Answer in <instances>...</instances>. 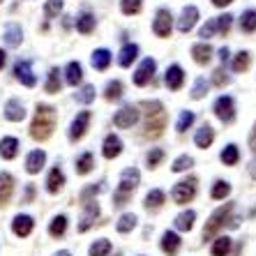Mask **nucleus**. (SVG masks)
<instances>
[{
  "label": "nucleus",
  "instance_id": "obj_1",
  "mask_svg": "<svg viewBox=\"0 0 256 256\" xmlns=\"http://www.w3.org/2000/svg\"><path fill=\"white\" fill-rule=\"evenodd\" d=\"M141 108L146 114V120H143V136L146 138H160L166 130V111H164V104L157 100L152 102H141Z\"/></svg>",
  "mask_w": 256,
  "mask_h": 256
},
{
  "label": "nucleus",
  "instance_id": "obj_2",
  "mask_svg": "<svg viewBox=\"0 0 256 256\" xmlns=\"http://www.w3.org/2000/svg\"><path fill=\"white\" fill-rule=\"evenodd\" d=\"M56 120H58V114H56L54 106L37 104L35 118H32V125H30V136L35 141H46L56 130Z\"/></svg>",
  "mask_w": 256,
  "mask_h": 256
},
{
  "label": "nucleus",
  "instance_id": "obj_3",
  "mask_svg": "<svg viewBox=\"0 0 256 256\" xmlns=\"http://www.w3.org/2000/svg\"><path fill=\"white\" fill-rule=\"evenodd\" d=\"M138 182H141V173H138V168H125V171L120 173V185L118 190H116L114 194V206H125L127 201L132 198V192L138 187Z\"/></svg>",
  "mask_w": 256,
  "mask_h": 256
},
{
  "label": "nucleus",
  "instance_id": "obj_4",
  "mask_svg": "<svg viewBox=\"0 0 256 256\" xmlns=\"http://www.w3.org/2000/svg\"><path fill=\"white\" fill-rule=\"evenodd\" d=\"M231 210H233L231 203H224V206H220V208L210 214V220L206 222V226H203V240H212L214 236L224 228V224L231 220Z\"/></svg>",
  "mask_w": 256,
  "mask_h": 256
},
{
  "label": "nucleus",
  "instance_id": "obj_5",
  "mask_svg": "<svg viewBox=\"0 0 256 256\" xmlns=\"http://www.w3.org/2000/svg\"><path fill=\"white\" fill-rule=\"evenodd\" d=\"M196 190H198V180L192 176V178H185V180H180V182H176L171 196H173V201L178 203V206H185V203L194 201Z\"/></svg>",
  "mask_w": 256,
  "mask_h": 256
},
{
  "label": "nucleus",
  "instance_id": "obj_6",
  "mask_svg": "<svg viewBox=\"0 0 256 256\" xmlns=\"http://www.w3.org/2000/svg\"><path fill=\"white\" fill-rule=\"evenodd\" d=\"M212 111H214V116L224 122V125H228V122L236 120V102H233L231 95H222V97H217Z\"/></svg>",
  "mask_w": 256,
  "mask_h": 256
},
{
  "label": "nucleus",
  "instance_id": "obj_7",
  "mask_svg": "<svg viewBox=\"0 0 256 256\" xmlns=\"http://www.w3.org/2000/svg\"><path fill=\"white\" fill-rule=\"evenodd\" d=\"M90 111H81V114L76 116V118L72 120V125H70V141L72 143H76L81 141V138L86 136V132H88V125H90Z\"/></svg>",
  "mask_w": 256,
  "mask_h": 256
},
{
  "label": "nucleus",
  "instance_id": "obj_8",
  "mask_svg": "<svg viewBox=\"0 0 256 256\" xmlns=\"http://www.w3.org/2000/svg\"><path fill=\"white\" fill-rule=\"evenodd\" d=\"M136 122H138V108L132 106V104L122 106L118 114L114 116V125L118 127V130H130V127L136 125Z\"/></svg>",
  "mask_w": 256,
  "mask_h": 256
},
{
  "label": "nucleus",
  "instance_id": "obj_9",
  "mask_svg": "<svg viewBox=\"0 0 256 256\" xmlns=\"http://www.w3.org/2000/svg\"><path fill=\"white\" fill-rule=\"evenodd\" d=\"M171 28H173V16L168 10H157L155 14V24H152V30H155L157 37H168L171 35Z\"/></svg>",
  "mask_w": 256,
  "mask_h": 256
},
{
  "label": "nucleus",
  "instance_id": "obj_10",
  "mask_svg": "<svg viewBox=\"0 0 256 256\" xmlns=\"http://www.w3.org/2000/svg\"><path fill=\"white\" fill-rule=\"evenodd\" d=\"M155 70H157V62L152 58H146L138 65V70L134 72V84L136 86H148L150 81H152V76H155Z\"/></svg>",
  "mask_w": 256,
  "mask_h": 256
},
{
  "label": "nucleus",
  "instance_id": "obj_11",
  "mask_svg": "<svg viewBox=\"0 0 256 256\" xmlns=\"http://www.w3.org/2000/svg\"><path fill=\"white\" fill-rule=\"evenodd\" d=\"M14 76L16 81L26 86V88H32L37 84L35 74H32V67H30V60H16V65H14Z\"/></svg>",
  "mask_w": 256,
  "mask_h": 256
},
{
  "label": "nucleus",
  "instance_id": "obj_12",
  "mask_svg": "<svg viewBox=\"0 0 256 256\" xmlns=\"http://www.w3.org/2000/svg\"><path fill=\"white\" fill-rule=\"evenodd\" d=\"M35 228V220L30 217V214H16L12 222V231L16 238H28L30 233Z\"/></svg>",
  "mask_w": 256,
  "mask_h": 256
},
{
  "label": "nucleus",
  "instance_id": "obj_13",
  "mask_svg": "<svg viewBox=\"0 0 256 256\" xmlns=\"http://www.w3.org/2000/svg\"><path fill=\"white\" fill-rule=\"evenodd\" d=\"M100 217V206H97V201H88L84 203V214H81V224H78V231L86 233L92 224H95V220Z\"/></svg>",
  "mask_w": 256,
  "mask_h": 256
},
{
  "label": "nucleus",
  "instance_id": "obj_14",
  "mask_svg": "<svg viewBox=\"0 0 256 256\" xmlns=\"http://www.w3.org/2000/svg\"><path fill=\"white\" fill-rule=\"evenodd\" d=\"M164 84H166L168 90H180L182 84H185V72L180 65H171L166 70V76H164Z\"/></svg>",
  "mask_w": 256,
  "mask_h": 256
},
{
  "label": "nucleus",
  "instance_id": "obj_15",
  "mask_svg": "<svg viewBox=\"0 0 256 256\" xmlns=\"http://www.w3.org/2000/svg\"><path fill=\"white\" fill-rule=\"evenodd\" d=\"M196 21H198V10L196 7L194 5L185 7L182 14H180V18H178V30L180 32H190V30L196 26Z\"/></svg>",
  "mask_w": 256,
  "mask_h": 256
},
{
  "label": "nucleus",
  "instance_id": "obj_16",
  "mask_svg": "<svg viewBox=\"0 0 256 256\" xmlns=\"http://www.w3.org/2000/svg\"><path fill=\"white\" fill-rule=\"evenodd\" d=\"M120 152H122V141H120V136L108 134V136L104 138V146H102V155L106 157V160H116V157H120Z\"/></svg>",
  "mask_w": 256,
  "mask_h": 256
},
{
  "label": "nucleus",
  "instance_id": "obj_17",
  "mask_svg": "<svg viewBox=\"0 0 256 256\" xmlns=\"http://www.w3.org/2000/svg\"><path fill=\"white\" fill-rule=\"evenodd\" d=\"M180 244H182V240H180V236L176 231H164V236H162V252L166 256H176L180 250Z\"/></svg>",
  "mask_w": 256,
  "mask_h": 256
},
{
  "label": "nucleus",
  "instance_id": "obj_18",
  "mask_svg": "<svg viewBox=\"0 0 256 256\" xmlns=\"http://www.w3.org/2000/svg\"><path fill=\"white\" fill-rule=\"evenodd\" d=\"M44 164H46V152H44V150H32V152L26 157V171H28L30 176H35V173L42 171Z\"/></svg>",
  "mask_w": 256,
  "mask_h": 256
},
{
  "label": "nucleus",
  "instance_id": "obj_19",
  "mask_svg": "<svg viewBox=\"0 0 256 256\" xmlns=\"http://www.w3.org/2000/svg\"><path fill=\"white\" fill-rule=\"evenodd\" d=\"M62 187H65V173H62L60 166H54L48 171V178H46V192L48 194H58Z\"/></svg>",
  "mask_w": 256,
  "mask_h": 256
},
{
  "label": "nucleus",
  "instance_id": "obj_20",
  "mask_svg": "<svg viewBox=\"0 0 256 256\" xmlns=\"http://www.w3.org/2000/svg\"><path fill=\"white\" fill-rule=\"evenodd\" d=\"M18 148H21V143H18V138L14 136H5L0 138V157L2 160H14V157L18 155Z\"/></svg>",
  "mask_w": 256,
  "mask_h": 256
},
{
  "label": "nucleus",
  "instance_id": "obj_21",
  "mask_svg": "<svg viewBox=\"0 0 256 256\" xmlns=\"http://www.w3.org/2000/svg\"><path fill=\"white\" fill-rule=\"evenodd\" d=\"M12 192H14V178L10 173H0V208L10 203Z\"/></svg>",
  "mask_w": 256,
  "mask_h": 256
},
{
  "label": "nucleus",
  "instance_id": "obj_22",
  "mask_svg": "<svg viewBox=\"0 0 256 256\" xmlns=\"http://www.w3.org/2000/svg\"><path fill=\"white\" fill-rule=\"evenodd\" d=\"M212 141H214V130L210 125H203L201 130H196V134H194V143H196V148H201V150L210 148Z\"/></svg>",
  "mask_w": 256,
  "mask_h": 256
},
{
  "label": "nucleus",
  "instance_id": "obj_23",
  "mask_svg": "<svg viewBox=\"0 0 256 256\" xmlns=\"http://www.w3.org/2000/svg\"><path fill=\"white\" fill-rule=\"evenodd\" d=\"M5 118L7 120H12V122H21V120L26 118V108L24 104L18 100H10L5 104Z\"/></svg>",
  "mask_w": 256,
  "mask_h": 256
},
{
  "label": "nucleus",
  "instance_id": "obj_24",
  "mask_svg": "<svg viewBox=\"0 0 256 256\" xmlns=\"http://www.w3.org/2000/svg\"><path fill=\"white\" fill-rule=\"evenodd\" d=\"M192 56H194V62H198V65H208L210 58H212V46L206 42H198L192 46Z\"/></svg>",
  "mask_w": 256,
  "mask_h": 256
},
{
  "label": "nucleus",
  "instance_id": "obj_25",
  "mask_svg": "<svg viewBox=\"0 0 256 256\" xmlns=\"http://www.w3.org/2000/svg\"><path fill=\"white\" fill-rule=\"evenodd\" d=\"M5 42H7V46H12V48L24 42V30H21V26L14 24V21L5 26Z\"/></svg>",
  "mask_w": 256,
  "mask_h": 256
},
{
  "label": "nucleus",
  "instance_id": "obj_26",
  "mask_svg": "<svg viewBox=\"0 0 256 256\" xmlns=\"http://www.w3.org/2000/svg\"><path fill=\"white\" fill-rule=\"evenodd\" d=\"M164 201H166V194H164V192H162V190H150L148 194H146V201H143V206L155 212V210H160L162 206H164Z\"/></svg>",
  "mask_w": 256,
  "mask_h": 256
},
{
  "label": "nucleus",
  "instance_id": "obj_27",
  "mask_svg": "<svg viewBox=\"0 0 256 256\" xmlns=\"http://www.w3.org/2000/svg\"><path fill=\"white\" fill-rule=\"evenodd\" d=\"M231 244H233V240L228 238V236H220V238L212 240L210 254H212V256H228V252H231Z\"/></svg>",
  "mask_w": 256,
  "mask_h": 256
},
{
  "label": "nucleus",
  "instance_id": "obj_28",
  "mask_svg": "<svg viewBox=\"0 0 256 256\" xmlns=\"http://www.w3.org/2000/svg\"><path fill=\"white\" fill-rule=\"evenodd\" d=\"M65 81L70 86H78L81 81H84V67H81V62H70V65H67Z\"/></svg>",
  "mask_w": 256,
  "mask_h": 256
},
{
  "label": "nucleus",
  "instance_id": "obj_29",
  "mask_svg": "<svg viewBox=\"0 0 256 256\" xmlns=\"http://www.w3.org/2000/svg\"><path fill=\"white\" fill-rule=\"evenodd\" d=\"M136 58H138V46H136V44H125V46L120 48L118 62H120L122 67H130Z\"/></svg>",
  "mask_w": 256,
  "mask_h": 256
},
{
  "label": "nucleus",
  "instance_id": "obj_30",
  "mask_svg": "<svg viewBox=\"0 0 256 256\" xmlns=\"http://www.w3.org/2000/svg\"><path fill=\"white\" fill-rule=\"evenodd\" d=\"M194 222H196V212L194 210H185L176 217V228L178 231H192L194 228Z\"/></svg>",
  "mask_w": 256,
  "mask_h": 256
},
{
  "label": "nucleus",
  "instance_id": "obj_31",
  "mask_svg": "<svg viewBox=\"0 0 256 256\" xmlns=\"http://www.w3.org/2000/svg\"><path fill=\"white\" fill-rule=\"evenodd\" d=\"M220 160L224 162L226 166H236V164L240 162V150H238V146H236V143H228L226 148L220 152Z\"/></svg>",
  "mask_w": 256,
  "mask_h": 256
},
{
  "label": "nucleus",
  "instance_id": "obj_32",
  "mask_svg": "<svg viewBox=\"0 0 256 256\" xmlns=\"http://www.w3.org/2000/svg\"><path fill=\"white\" fill-rule=\"evenodd\" d=\"M67 231V217L65 214H58V217H54L51 220V224H48V236L51 238H62Z\"/></svg>",
  "mask_w": 256,
  "mask_h": 256
},
{
  "label": "nucleus",
  "instance_id": "obj_33",
  "mask_svg": "<svg viewBox=\"0 0 256 256\" xmlns=\"http://www.w3.org/2000/svg\"><path fill=\"white\" fill-rule=\"evenodd\" d=\"M60 88H62V81H60V70H58V67H54V70L48 72V78H46L44 90H46L48 95H58Z\"/></svg>",
  "mask_w": 256,
  "mask_h": 256
},
{
  "label": "nucleus",
  "instance_id": "obj_34",
  "mask_svg": "<svg viewBox=\"0 0 256 256\" xmlns=\"http://www.w3.org/2000/svg\"><path fill=\"white\" fill-rule=\"evenodd\" d=\"M76 30L81 32V35H90V32L95 30V16H92L90 12H84L76 18Z\"/></svg>",
  "mask_w": 256,
  "mask_h": 256
},
{
  "label": "nucleus",
  "instance_id": "obj_35",
  "mask_svg": "<svg viewBox=\"0 0 256 256\" xmlns=\"http://www.w3.org/2000/svg\"><path fill=\"white\" fill-rule=\"evenodd\" d=\"M108 65H111V54H108L106 48H97L95 54H92V67L104 72Z\"/></svg>",
  "mask_w": 256,
  "mask_h": 256
},
{
  "label": "nucleus",
  "instance_id": "obj_36",
  "mask_svg": "<svg viewBox=\"0 0 256 256\" xmlns=\"http://www.w3.org/2000/svg\"><path fill=\"white\" fill-rule=\"evenodd\" d=\"M92 166H95V157H92V152H84V155L76 160V173L78 176L90 173L92 171Z\"/></svg>",
  "mask_w": 256,
  "mask_h": 256
},
{
  "label": "nucleus",
  "instance_id": "obj_37",
  "mask_svg": "<svg viewBox=\"0 0 256 256\" xmlns=\"http://www.w3.org/2000/svg\"><path fill=\"white\" fill-rule=\"evenodd\" d=\"M136 214L134 212H125L122 217L118 220V224H116V228H118V233H130L132 228H136Z\"/></svg>",
  "mask_w": 256,
  "mask_h": 256
},
{
  "label": "nucleus",
  "instance_id": "obj_38",
  "mask_svg": "<svg viewBox=\"0 0 256 256\" xmlns=\"http://www.w3.org/2000/svg\"><path fill=\"white\" fill-rule=\"evenodd\" d=\"M108 254H111V242H108L106 238L95 240L88 250V256H108Z\"/></svg>",
  "mask_w": 256,
  "mask_h": 256
},
{
  "label": "nucleus",
  "instance_id": "obj_39",
  "mask_svg": "<svg viewBox=\"0 0 256 256\" xmlns=\"http://www.w3.org/2000/svg\"><path fill=\"white\" fill-rule=\"evenodd\" d=\"M228 194H231V185H228L226 180H217L212 185V192H210V196H212L214 201H224Z\"/></svg>",
  "mask_w": 256,
  "mask_h": 256
},
{
  "label": "nucleus",
  "instance_id": "obj_40",
  "mask_svg": "<svg viewBox=\"0 0 256 256\" xmlns=\"http://www.w3.org/2000/svg\"><path fill=\"white\" fill-rule=\"evenodd\" d=\"M240 30L242 32H254L256 30V10H247L240 18Z\"/></svg>",
  "mask_w": 256,
  "mask_h": 256
},
{
  "label": "nucleus",
  "instance_id": "obj_41",
  "mask_svg": "<svg viewBox=\"0 0 256 256\" xmlns=\"http://www.w3.org/2000/svg\"><path fill=\"white\" fill-rule=\"evenodd\" d=\"M250 62H252V54H250V51H240V54L233 58V72H236V74H240V72H244L247 67H250Z\"/></svg>",
  "mask_w": 256,
  "mask_h": 256
},
{
  "label": "nucleus",
  "instance_id": "obj_42",
  "mask_svg": "<svg viewBox=\"0 0 256 256\" xmlns=\"http://www.w3.org/2000/svg\"><path fill=\"white\" fill-rule=\"evenodd\" d=\"M194 120H196V116L192 114V111H182V114H180V118H178V122H176L178 134H185V132L194 125Z\"/></svg>",
  "mask_w": 256,
  "mask_h": 256
},
{
  "label": "nucleus",
  "instance_id": "obj_43",
  "mask_svg": "<svg viewBox=\"0 0 256 256\" xmlns=\"http://www.w3.org/2000/svg\"><path fill=\"white\" fill-rule=\"evenodd\" d=\"M102 190H104V182H97V185H88L84 192H81V194H78V201H81V203L95 201V198H97V194H100Z\"/></svg>",
  "mask_w": 256,
  "mask_h": 256
},
{
  "label": "nucleus",
  "instance_id": "obj_44",
  "mask_svg": "<svg viewBox=\"0 0 256 256\" xmlns=\"http://www.w3.org/2000/svg\"><path fill=\"white\" fill-rule=\"evenodd\" d=\"M104 97H106L108 102H118L120 97H122V84H120V81H111V84H106V88H104Z\"/></svg>",
  "mask_w": 256,
  "mask_h": 256
},
{
  "label": "nucleus",
  "instance_id": "obj_45",
  "mask_svg": "<svg viewBox=\"0 0 256 256\" xmlns=\"http://www.w3.org/2000/svg\"><path fill=\"white\" fill-rule=\"evenodd\" d=\"M120 10L127 16H134V14L141 12V0H120Z\"/></svg>",
  "mask_w": 256,
  "mask_h": 256
},
{
  "label": "nucleus",
  "instance_id": "obj_46",
  "mask_svg": "<svg viewBox=\"0 0 256 256\" xmlns=\"http://www.w3.org/2000/svg\"><path fill=\"white\" fill-rule=\"evenodd\" d=\"M192 166H194V160H192L190 155H180L178 160L173 162L171 171L173 173H182V171H187V168H192Z\"/></svg>",
  "mask_w": 256,
  "mask_h": 256
},
{
  "label": "nucleus",
  "instance_id": "obj_47",
  "mask_svg": "<svg viewBox=\"0 0 256 256\" xmlns=\"http://www.w3.org/2000/svg\"><path fill=\"white\" fill-rule=\"evenodd\" d=\"M146 162H148V168H157L162 162H164V150H162V148H152L148 155H146Z\"/></svg>",
  "mask_w": 256,
  "mask_h": 256
},
{
  "label": "nucleus",
  "instance_id": "obj_48",
  "mask_svg": "<svg viewBox=\"0 0 256 256\" xmlns=\"http://www.w3.org/2000/svg\"><path fill=\"white\" fill-rule=\"evenodd\" d=\"M206 92H208V81L198 76L194 81V88H192V100H201V97H206Z\"/></svg>",
  "mask_w": 256,
  "mask_h": 256
},
{
  "label": "nucleus",
  "instance_id": "obj_49",
  "mask_svg": "<svg viewBox=\"0 0 256 256\" xmlns=\"http://www.w3.org/2000/svg\"><path fill=\"white\" fill-rule=\"evenodd\" d=\"M92 100H95V86H84V88L76 92L78 104H90Z\"/></svg>",
  "mask_w": 256,
  "mask_h": 256
},
{
  "label": "nucleus",
  "instance_id": "obj_50",
  "mask_svg": "<svg viewBox=\"0 0 256 256\" xmlns=\"http://www.w3.org/2000/svg\"><path fill=\"white\" fill-rule=\"evenodd\" d=\"M62 12V0H46V5H44V14L46 18H54Z\"/></svg>",
  "mask_w": 256,
  "mask_h": 256
},
{
  "label": "nucleus",
  "instance_id": "obj_51",
  "mask_svg": "<svg viewBox=\"0 0 256 256\" xmlns=\"http://www.w3.org/2000/svg\"><path fill=\"white\" fill-rule=\"evenodd\" d=\"M214 21H217V32H220V35H226L228 30H231L233 16H231V14H224V16H217Z\"/></svg>",
  "mask_w": 256,
  "mask_h": 256
},
{
  "label": "nucleus",
  "instance_id": "obj_52",
  "mask_svg": "<svg viewBox=\"0 0 256 256\" xmlns=\"http://www.w3.org/2000/svg\"><path fill=\"white\" fill-rule=\"evenodd\" d=\"M212 35H217V21H214V18H210L208 24L198 30V37H203V42H206V40H210Z\"/></svg>",
  "mask_w": 256,
  "mask_h": 256
},
{
  "label": "nucleus",
  "instance_id": "obj_53",
  "mask_svg": "<svg viewBox=\"0 0 256 256\" xmlns=\"http://www.w3.org/2000/svg\"><path fill=\"white\" fill-rule=\"evenodd\" d=\"M212 84L217 86V88H224V86L228 84V76H226V72H224V67L212 72Z\"/></svg>",
  "mask_w": 256,
  "mask_h": 256
},
{
  "label": "nucleus",
  "instance_id": "obj_54",
  "mask_svg": "<svg viewBox=\"0 0 256 256\" xmlns=\"http://www.w3.org/2000/svg\"><path fill=\"white\" fill-rule=\"evenodd\" d=\"M32 201H35V185H32V182H28V185H26V192H24L21 203H32Z\"/></svg>",
  "mask_w": 256,
  "mask_h": 256
},
{
  "label": "nucleus",
  "instance_id": "obj_55",
  "mask_svg": "<svg viewBox=\"0 0 256 256\" xmlns=\"http://www.w3.org/2000/svg\"><path fill=\"white\" fill-rule=\"evenodd\" d=\"M250 148L256 152V125H254V130H252V134H250Z\"/></svg>",
  "mask_w": 256,
  "mask_h": 256
},
{
  "label": "nucleus",
  "instance_id": "obj_56",
  "mask_svg": "<svg viewBox=\"0 0 256 256\" xmlns=\"http://www.w3.org/2000/svg\"><path fill=\"white\" fill-rule=\"evenodd\" d=\"M220 60H222V62H226V60H228V48L226 46L220 48Z\"/></svg>",
  "mask_w": 256,
  "mask_h": 256
},
{
  "label": "nucleus",
  "instance_id": "obj_57",
  "mask_svg": "<svg viewBox=\"0 0 256 256\" xmlns=\"http://www.w3.org/2000/svg\"><path fill=\"white\" fill-rule=\"evenodd\" d=\"M233 0H212V5L214 7H224V5H231Z\"/></svg>",
  "mask_w": 256,
  "mask_h": 256
},
{
  "label": "nucleus",
  "instance_id": "obj_58",
  "mask_svg": "<svg viewBox=\"0 0 256 256\" xmlns=\"http://www.w3.org/2000/svg\"><path fill=\"white\" fill-rule=\"evenodd\" d=\"M250 176L256 180V157H254V160H252V164H250Z\"/></svg>",
  "mask_w": 256,
  "mask_h": 256
},
{
  "label": "nucleus",
  "instance_id": "obj_59",
  "mask_svg": "<svg viewBox=\"0 0 256 256\" xmlns=\"http://www.w3.org/2000/svg\"><path fill=\"white\" fill-rule=\"evenodd\" d=\"M5 62H7V54H5V51H2V48H0V70L5 67Z\"/></svg>",
  "mask_w": 256,
  "mask_h": 256
},
{
  "label": "nucleus",
  "instance_id": "obj_60",
  "mask_svg": "<svg viewBox=\"0 0 256 256\" xmlns=\"http://www.w3.org/2000/svg\"><path fill=\"white\" fill-rule=\"evenodd\" d=\"M56 256H72V254H70V252H67V250H62V252H58V254H56Z\"/></svg>",
  "mask_w": 256,
  "mask_h": 256
},
{
  "label": "nucleus",
  "instance_id": "obj_61",
  "mask_svg": "<svg viewBox=\"0 0 256 256\" xmlns=\"http://www.w3.org/2000/svg\"><path fill=\"white\" fill-rule=\"evenodd\" d=\"M0 2H2V0H0Z\"/></svg>",
  "mask_w": 256,
  "mask_h": 256
},
{
  "label": "nucleus",
  "instance_id": "obj_62",
  "mask_svg": "<svg viewBox=\"0 0 256 256\" xmlns=\"http://www.w3.org/2000/svg\"><path fill=\"white\" fill-rule=\"evenodd\" d=\"M118 256H120V254H118Z\"/></svg>",
  "mask_w": 256,
  "mask_h": 256
}]
</instances>
